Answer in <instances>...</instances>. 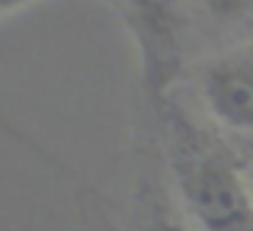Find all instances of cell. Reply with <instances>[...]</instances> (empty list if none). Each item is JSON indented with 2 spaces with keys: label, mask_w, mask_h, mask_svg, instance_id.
I'll return each mask as SVG.
<instances>
[{
  "label": "cell",
  "mask_w": 253,
  "mask_h": 231,
  "mask_svg": "<svg viewBox=\"0 0 253 231\" xmlns=\"http://www.w3.org/2000/svg\"><path fill=\"white\" fill-rule=\"evenodd\" d=\"M192 23L221 36V48L253 39V0H189Z\"/></svg>",
  "instance_id": "4"
},
{
  "label": "cell",
  "mask_w": 253,
  "mask_h": 231,
  "mask_svg": "<svg viewBox=\"0 0 253 231\" xmlns=\"http://www.w3.org/2000/svg\"><path fill=\"white\" fill-rule=\"evenodd\" d=\"M234 148H237L241 167H244V174H247V180H250V189H253V138H244V141H237Z\"/></svg>",
  "instance_id": "6"
},
{
  "label": "cell",
  "mask_w": 253,
  "mask_h": 231,
  "mask_svg": "<svg viewBox=\"0 0 253 231\" xmlns=\"http://www.w3.org/2000/svg\"><path fill=\"white\" fill-rule=\"evenodd\" d=\"M170 189V180L164 177H154V183L148 180L141 186V231H192L176 202V193Z\"/></svg>",
  "instance_id": "5"
},
{
  "label": "cell",
  "mask_w": 253,
  "mask_h": 231,
  "mask_svg": "<svg viewBox=\"0 0 253 231\" xmlns=\"http://www.w3.org/2000/svg\"><path fill=\"white\" fill-rule=\"evenodd\" d=\"M196 93L215 129L253 138V39L211 51L196 68Z\"/></svg>",
  "instance_id": "3"
},
{
  "label": "cell",
  "mask_w": 253,
  "mask_h": 231,
  "mask_svg": "<svg viewBox=\"0 0 253 231\" xmlns=\"http://www.w3.org/2000/svg\"><path fill=\"white\" fill-rule=\"evenodd\" d=\"M106 3H109V6H112V10H116V6H119V0H106Z\"/></svg>",
  "instance_id": "8"
},
{
  "label": "cell",
  "mask_w": 253,
  "mask_h": 231,
  "mask_svg": "<svg viewBox=\"0 0 253 231\" xmlns=\"http://www.w3.org/2000/svg\"><path fill=\"white\" fill-rule=\"evenodd\" d=\"M138 42L141 84L154 103L167 100L173 84L183 77L186 42L192 26L189 0H119L116 6Z\"/></svg>",
  "instance_id": "2"
},
{
  "label": "cell",
  "mask_w": 253,
  "mask_h": 231,
  "mask_svg": "<svg viewBox=\"0 0 253 231\" xmlns=\"http://www.w3.org/2000/svg\"><path fill=\"white\" fill-rule=\"evenodd\" d=\"M157 109L167 180L192 231H253V189L224 132L173 96Z\"/></svg>",
  "instance_id": "1"
},
{
  "label": "cell",
  "mask_w": 253,
  "mask_h": 231,
  "mask_svg": "<svg viewBox=\"0 0 253 231\" xmlns=\"http://www.w3.org/2000/svg\"><path fill=\"white\" fill-rule=\"evenodd\" d=\"M32 3H39V0H0V13L10 16V13L23 10V6H32Z\"/></svg>",
  "instance_id": "7"
}]
</instances>
